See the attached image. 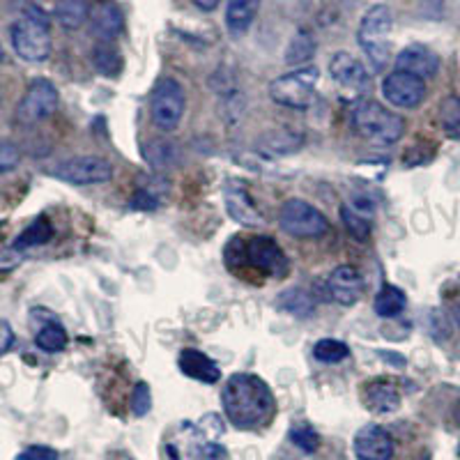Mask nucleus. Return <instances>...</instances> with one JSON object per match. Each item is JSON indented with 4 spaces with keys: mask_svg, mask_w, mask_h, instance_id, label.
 Instances as JSON below:
<instances>
[{
    "mask_svg": "<svg viewBox=\"0 0 460 460\" xmlns=\"http://www.w3.org/2000/svg\"><path fill=\"white\" fill-rule=\"evenodd\" d=\"M221 402L228 421L237 429H256L267 424L274 414L272 389L253 373H235L230 377Z\"/></svg>",
    "mask_w": 460,
    "mask_h": 460,
    "instance_id": "obj_1",
    "label": "nucleus"
},
{
    "mask_svg": "<svg viewBox=\"0 0 460 460\" xmlns=\"http://www.w3.org/2000/svg\"><path fill=\"white\" fill-rule=\"evenodd\" d=\"M392 26L394 16L387 5H373L359 23L357 40H359L361 51L367 53L376 69L387 67L389 58H392V44H389Z\"/></svg>",
    "mask_w": 460,
    "mask_h": 460,
    "instance_id": "obj_2",
    "label": "nucleus"
},
{
    "mask_svg": "<svg viewBox=\"0 0 460 460\" xmlns=\"http://www.w3.org/2000/svg\"><path fill=\"white\" fill-rule=\"evenodd\" d=\"M12 47L16 56L28 63H42L51 53V31H49L47 16L31 7L26 14L12 26Z\"/></svg>",
    "mask_w": 460,
    "mask_h": 460,
    "instance_id": "obj_3",
    "label": "nucleus"
},
{
    "mask_svg": "<svg viewBox=\"0 0 460 460\" xmlns=\"http://www.w3.org/2000/svg\"><path fill=\"white\" fill-rule=\"evenodd\" d=\"M352 122L361 137L377 146H392L405 131V122L401 115L392 113L377 102H361L352 113Z\"/></svg>",
    "mask_w": 460,
    "mask_h": 460,
    "instance_id": "obj_4",
    "label": "nucleus"
},
{
    "mask_svg": "<svg viewBox=\"0 0 460 460\" xmlns=\"http://www.w3.org/2000/svg\"><path fill=\"white\" fill-rule=\"evenodd\" d=\"M318 79L320 72L315 67H299L295 72L277 76L270 84V97L288 109H309L315 100Z\"/></svg>",
    "mask_w": 460,
    "mask_h": 460,
    "instance_id": "obj_5",
    "label": "nucleus"
},
{
    "mask_svg": "<svg viewBox=\"0 0 460 460\" xmlns=\"http://www.w3.org/2000/svg\"><path fill=\"white\" fill-rule=\"evenodd\" d=\"M279 224H281L283 233H288L290 237H299V240H315L330 230V221L324 219L323 212L299 199L288 200L283 205Z\"/></svg>",
    "mask_w": 460,
    "mask_h": 460,
    "instance_id": "obj_6",
    "label": "nucleus"
},
{
    "mask_svg": "<svg viewBox=\"0 0 460 460\" xmlns=\"http://www.w3.org/2000/svg\"><path fill=\"white\" fill-rule=\"evenodd\" d=\"M184 106H187V97H184V88L175 79L166 76L159 79L157 85L152 88L150 97V113L152 120L159 129L172 131L180 125L184 115Z\"/></svg>",
    "mask_w": 460,
    "mask_h": 460,
    "instance_id": "obj_7",
    "label": "nucleus"
},
{
    "mask_svg": "<svg viewBox=\"0 0 460 460\" xmlns=\"http://www.w3.org/2000/svg\"><path fill=\"white\" fill-rule=\"evenodd\" d=\"M58 109V90L49 79H35L28 85L23 100L16 106V120L22 125H37Z\"/></svg>",
    "mask_w": 460,
    "mask_h": 460,
    "instance_id": "obj_8",
    "label": "nucleus"
},
{
    "mask_svg": "<svg viewBox=\"0 0 460 460\" xmlns=\"http://www.w3.org/2000/svg\"><path fill=\"white\" fill-rule=\"evenodd\" d=\"M56 178L69 184H102L113 178V166L109 159L97 157V155H84V157H72L67 162L58 164Z\"/></svg>",
    "mask_w": 460,
    "mask_h": 460,
    "instance_id": "obj_9",
    "label": "nucleus"
},
{
    "mask_svg": "<svg viewBox=\"0 0 460 460\" xmlns=\"http://www.w3.org/2000/svg\"><path fill=\"white\" fill-rule=\"evenodd\" d=\"M244 258L252 267H256L258 272L267 274V277H286L288 274V258L281 252V246L272 240V237H253L246 242Z\"/></svg>",
    "mask_w": 460,
    "mask_h": 460,
    "instance_id": "obj_10",
    "label": "nucleus"
},
{
    "mask_svg": "<svg viewBox=\"0 0 460 460\" xmlns=\"http://www.w3.org/2000/svg\"><path fill=\"white\" fill-rule=\"evenodd\" d=\"M382 94L398 109H417L426 97V84L412 74L392 72L382 81Z\"/></svg>",
    "mask_w": 460,
    "mask_h": 460,
    "instance_id": "obj_11",
    "label": "nucleus"
},
{
    "mask_svg": "<svg viewBox=\"0 0 460 460\" xmlns=\"http://www.w3.org/2000/svg\"><path fill=\"white\" fill-rule=\"evenodd\" d=\"M224 200L230 219H235L240 226L256 228V226L265 224V217L261 215V209H258L256 203L252 200L249 189H246V184L240 182V180H228V182L224 184Z\"/></svg>",
    "mask_w": 460,
    "mask_h": 460,
    "instance_id": "obj_12",
    "label": "nucleus"
},
{
    "mask_svg": "<svg viewBox=\"0 0 460 460\" xmlns=\"http://www.w3.org/2000/svg\"><path fill=\"white\" fill-rule=\"evenodd\" d=\"M355 456L359 460H392L394 439L380 426H364L355 435Z\"/></svg>",
    "mask_w": 460,
    "mask_h": 460,
    "instance_id": "obj_13",
    "label": "nucleus"
},
{
    "mask_svg": "<svg viewBox=\"0 0 460 460\" xmlns=\"http://www.w3.org/2000/svg\"><path fill=\"white\" fill-rule=\"evenodd\" d=\"M327 290H330V297L334 302L343 304V306H355L364 295V281H361V274L355 267L341 265L330 274Z\"/></svg>",
    "mask_w": 460,
    "mask_h": 460,
    "instance_id": "obj_14",
    "label": "nucleus"
},
{
    "mask_svg": "<svg viewBox=\"0 0 460 460\" xmlns=\"http://www.w3.org/2000/svg\"><path fill=\"white\" fill-rule=\"evenodd\" d=\"M439 60L429 47L424 44H410V47L402 49L396 58V72L412 74L417 79H430L438 74Z\"/></svg>",
    "mask_w": 460,
    "mask_h": 460,
    "instance_id": "obj_15",
    "label": "nucleus"
},
{
    "mask_svg": "<svg viewBox=\"0 0 460 460\" xmlns=\"http://www.w3.org/2000/svg\"><path fill=\"white\" fill-rule=\"evenodd\" d=\"M330 74L332 79H334L336 84L343 85V88L359 90L368 84V74L367 69H364V65H361L355 56H350V53L345 51H339L332 56Z\"/></svg>",
    "mask_w": 460,
    "mask_h": 460,
    "instance_id": "obj_16",
    "label": "nucleus"
},
{
    "mask_svg": "<svg viewBox=\"0 0 460 460\" xmlns=\"http://www.w3.org/2000/svg\"><path fill=\"white\" fill-rule=\"evenodd\" d=\"M178 367L184 376L205 382V385H215V382L221 380L219 367L208 355H203L200 350H194V348H187V350L180 352Z\"/></svg>",
    "mask_w": 460,
    "mask_h": 460,
    "instance_id": "obj_17",
    "label": "nucleus"
},
{
    "mask_svg": "<svg viewBox=\"0 0 460 460\" xmlns=\"http://www.w3.org/2000/svg\"><path fill=\"white\" fill-rule=\"evenodd\" d=\"M367 405L368 410L377 414H389V412H396L401 408V394L398 389L394 387L392 382H385V380H376L371 382L367 387Z\"/></svg>",
    "mask_w": 460,
    "mask_h": 460,
    "instance_id": "obj_18",
    "label": "nucleus"
},
{
    "mask_svg": "<svg viewBox=\"0 0 460 460\" xmlns=\"http://www.w3.org/2000/svg\"><path fill=\"white\" fill-rule=\"evenodd\" d=\"M261 10V0H228L226 5V26L233 35H244L252 28Z\"/></svg>",
    "mask_w": 460,
    "mask_h": 460,
    "instance_id": "obj_19",
    "label": "nucleus"
},
{
    "mask_svg": "<svg viewBox=\"0 0 460 460\" xmlns=\"http://www.w3.org/2000/svg\"><path fill=\"white\" fill-rule=\"evenodd\" d=\"M122 31V12L115 3H102L93 12V32L102 42H111Z\"/></svg>",
    "mask_w": 460,
    "mask_h": 460,
    "instance_id": "obj_20",
    "label": "nucleus"
},
{
    "mask_svg": "<svg viewBox=\"0 0 460 460\" xmlns=\"http://www.w3.org/2000/svg\"><path fill=\"white\" fill-rule=\"evenodd\" d=\"M56 19L67 31H76L90 19V0H58Z\"/></svg>",
    "mask_w": 460,
    "mask_h": 460,
    "instance_id": "obj_21",
    "label": "nucleus"
},
{
    "mask_svg": "<svg viewBox=\"0 0 460 460\" xmlns=\"http://www.w3.org/2000/svg\"><path fill=\"white\" fill-rule=\"evenodd\" d=\"M277 306L286 314L295 315V318H309L315 311V304L311 299V295L306 290H299V288H290L286 293L279 295Z\"/></svg>",
    "mask_w": 460,
    "mask_h": 460,
    "instance_id": "obj_22",
    "label": "nucleus"
},
{
    "mask_svg": "<svg viewBox=\"0 0 460 460\" xmlns=\"http://www.w3.org/2000/svg\"><path fill=\"white\" fill-rule=\"evenodd\" d=\"M53 237V228L44 217H40L37 221H32L22 235L14 240V252H26V249H32V246H42L47 244Z\"/></svg>",
    "mask_w": 460,
    "mask_h": 460,
    "instance_id": "obj_23",
    "label": "nucleus"
},
{
    "mask_svg": "<svg viewBox=\"0 0 460 460\" xmlns=\"http://www.w3.org/2000/svg\"><path fill=\"white\" fill-rule=\"evenodd\" d=\"M405 309V293L394 286H385L376 297V314L380 318H396Z\"/></svg>",
    "mask_w": 460,
    "mask_h": 460,
    "instance_id": "obj_24",
    "label": "nucleus"
},
{
    "mask_svg": "<svg viewBox=\"0 0 460 460\" xmlns=\"http://www.w3.org/2000/svg\"><path fill=\"white\" fill-rule=\"evenodd\" d=\"M93 63L97 72L106 74V76H115L122 69V56L111 42H100L93 51Z\"/></svg>",
    "mask_w": 460,
    "mask_h": 460,
    "instance_id": "obj_25",
    "label": "nucleus"
},
{
    "mask_svg": "<svg viewBox=\"0 0 460 460\" xmlns=\"http://www.w3.org/2000/svg\"><path fill=\"white\" fill-rule=\"evenodd\" d=\"M315 53V40L311 32L306 31H299L297 35L290 40L286 49V63L288 65H302L306 60H311Z\"/></svg>",
    "mask_w": 460,
    "mask_h": 460,
    "instance_id": "obj_26",
    "label": "nucleus"
},
{
    "mask_svg": "<svg viewBox=\"0 0 460 460\" xmlns=\"http://www.w3.org/2000/svg\"><path fill=\"white\" fill-rule=\"evenodd\" d=\"M439 122H442L447 137L460 141V97L451 94L439 104Z\"/></svg>",
    "mask_w": 460,
    "mask_h": 460,
    "instance_id": "obj_27",
    "label": "nucleus"
},
{
    "mask_svg": "<svg viewBox=\"0 0 460 460\" xmlns=\"http://www.w3.org/2000/svg\"><path fill=\"white\" fill-rule=\"evenodd\" d=\"M348 355H350V348L343 341L323 339L314 345V357L318 361H323V364H339Z\"/></svg>",
    "mask_w": 460,
    "mask_h": 460,
    "instance_id": "obj_28",
    "label": "nucleus"
},
{
    "mask_svg": "<svg viewBox=\"0 0 460 460\" xmlns=\"http://www.w3.org/2000/svg\"><path fill=\"white\" fill-rule=\"evenodd\" d=\"M35 343H37V348H42V350H47V352L63 350L65 345H67V332H65L60 324L49 323L47 327H42V330L37 332Z\"/></svg>",
    "mask_w": 460,
    "mask_h": 460,
    "instance_id": "obj_29",
    "label": "nucleus"
},
{
    "mask_svg": "<svg viewBox=\"0 0 460 460\" xmlns=\"http://www.w3.org/2000/svg\"><path fill=\"white\" fill-rule=\"evenodd\" d=\"M341 217H343L345 226H348V230H350L352 235L359 237V240H368V235H371V221H368V217L359 215L357 209H352L350 205H345L343 209H341Z\"/></svg>",
    "mask_w": 460,
    "mask_h": 460,
    "instance_id": "obj_30",
    "label": "nucleus"
},
{
    "mask_svg": "<svg viewBox=\"0 0 460 460\" xmlns=\"http://www.w3.org/2000/svg\"><path fill=\"white\" fill-rule=\"evenodd\" d=\"M299 146H302V137L290 134V131H274V134H270L265 141L267 150L277 152V155H290V152L297 150Z\"/></svg>",
    "mask_w": 460,
    "mask_h": 460,
    "instance_id": "obj_31",
    "label": "nucleus"
},
{
    "mask_svg": "<svg viewBox=\"0 0 460 460\" xmlns=\"http://www.w3.org/2000/svg\"><path fill=\"white\" fill-rule=\"evenodd\" d=\"M290 439H293L295 447H299V449L306 451V454H314L320 447V435L315 433L311 426H295V429L290 430Z\"/></svg>",
    "mask_w": 460,
    "mask_h": 460,
    "instance_id": "obj_32",
    "label": "nucleus"
},
{
    "mask_svg": "<svg viewBox=\"0 0 460 460\" xmlns=\"http://www.w3.org/2000/svg\"><path fill=\"white\" fill-rule=\"evenodd\" d=\"M150 410H152L150 387H147L146 382H138L137 387H134V394H131V412H134V417H146Z\"/></svg>",
    "mask_w": 460,
    "mask_h": 460,
    "instance_id": "obj_33",
    "label": "nucleus"
},
{
    "mask_svg": "<svg viewBox=\"0 0 460 460\" xmlns=\"http://www.w3.org/2000/svg\"><path fill=\"white\" fill-rule=\"evenodd\" d=\"M19 162H22V152H19V147L12 146V143L7 141H0V172L12 171V168L19 166Z\"/></svg>",
    "mask_w": 460,
    "mask_h": 460,
    "instance_id": "obj_34",
    "label": "nucleus"
},
{
    "mask_svg": "<svg viewBox=\"0 0 460 460\" xmlns=\"http://www.w3.org/2000/svg\"><path fill=\"white\" fill-rule=\"evenodd\" d=\"M147 162L155 166H168L172 162V146L166 141L152 143L150 152H147Z\"/></svg>",
    "mask_w": 460,
    "mask_h": 460,
    "instance_id": "obj_35",
    "label": "nucleus"
},
{
    "mask_svg": "<svg viewBox=\"0 0 460 460\" xmlns=\"http://www.w3.org/2000/svg\"><path fill=\"white\" fill-rule=\"evenodd\" d=\"M16 460H58V451L51 449V447L35 445L23 449L22 454L16 456Z\"/></svg>",
    "mask_w": 460,
    "mask_h": 460,
    "instance_id": "obj_36",
    "label": "nucleus"
},
{
    "mask_svg": "<svg viewBox=\"0 0 460 460\" xmlns=\"http://www.w3.org/2000/svg\"><path fill=\"white\" fill-rule=\"evenodd\" d=\"M131 208L137 209H155L157 208V199L152 196V191H147V189H141L134 199H131Z\"/></svg>",
    "mask_w": 460,
    "mask_h": 460,
    "instance_id": "obj_37",
    "label": "nucleus"
},
{
    "mask_svg": "<svg viewBox=\"0 0 460 460\" xmlns=\"http://www.w3.org/2000/svg\"><path fill=\"white\" fill-rule=\"evenodd\" d=\"M12 343H14V332H12L7 320H0V355H5L12 348Z\"/></svg>",
    "mask_w": 460,
    "mask_h": 460,
    "instance_id": "obj_38",
    "label": "nucleus"
},
{
    "mask_svg": "<svg viewBox=\"0 0 460 460\" xmlns=\"http://www.w3.org/2000/svg\"><path fill=\"white\" fill-rule=\"evenodd\" d=\"M203 460H228V451L219 445H205Z\"/></svg>",
    "mask_w": 460,
    "mask_h": 460,
    "instance_id": "obj_39",
    "label": "nucleus"
},
{
    "mask_svg": "<svg viewBox=\"0 0 460 460\" xmlns=\"http://www.w3.org/2000/svg\"><path fill=\"white\" fill-rule=\"evenodd\" d=\"M221 0H194V5L199 7V10H203V12H212V10H217V5H219Z\"/></svg>",
    "mask_w": 460,
    "mask_h": 460,
    "instance_id": "obj_40",
    "label": "nucleus"
},
{
    "mask_svg": "<svg viewBox=\"0 0 460 460\" xmlns=\"http://www.w3.org/2000/svg\"><path fill=\"white\" fill-rule=\"evenodd\" d=\"M454 320H456V324H458V327H460V306H456V311H454Z\"/></svg>",
    "mask_w": 460,
    "mask_h": 460,
    "instance_id": "obj_41",
    "label": "nucleus"
},
{
    "mask_svg": "<svg viewBox=\"0 0 460 460\" xmlns=\"http://www.w3.org/2000/svg\"><path fill=\"white\" fill-rule=\"evenodd\" d=\"M3 58H5V51H3V47H0V63H3Z\"/></svg>",
    "mask_w": 460,
    "mask_h": 460,
    "instance_id": "obj_42",
    "label": "nucleus"
}]
</instances>
